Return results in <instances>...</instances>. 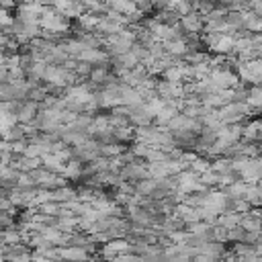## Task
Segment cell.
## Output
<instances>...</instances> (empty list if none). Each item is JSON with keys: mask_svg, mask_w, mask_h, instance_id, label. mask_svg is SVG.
Masks as SVG:
<instances>
[{"mask_svg": "<svg viewBox=\"0 0 262 262\" xmlns=\"http://www.w3.org/2000/svg\"><path fill=\"white\" fill-rule=\"evenodd\" d=\"M246 199H248V203H250L254 209L262 207V186H260L258 182H254V184L248 186V190H246Z\"/></svg>", "mask_w": 262, "mask_h": 262, "instance_id": "cell-6", "label": "cell"}, {"mask_svg": "<svg viewBox=\"0 0 262 262\" xmlns=\"http://www.w3.org/2000/svg\"><path fill=\"white\" fill-rule=\"evenodd\" d=\"M211 168L215 172H227V170H232L234 168V160L232 158H227V156H217L213 162H211Z\"/></svg>", "mask_w": 262, "mask_h": 262, "instance_id": "cell-7", "label": "cell"}, {"mask_svg": "<svg viewBox=\"0 0 262 262\" xmlns=\"http://www.w3.org/2000/svg\"><path fill=\"white\" fill-rule=\"evenodd\" d=\"M39 109H41V103H37V101H31V98L23 101V103L19 105V113H17L19 123H23V125H31L33 121H35Z\"/></svg>", "mask_w": 262, "mask_h": 262, "instance_id": "cell-2", "label": "cell"}, {"mask_svg": "<svg viewBox=\"0 0 262 262\" xmlns=\"http://www.w3.org/2000/svg\"><path fill=\"white\" fill-rule=\"evenodd\" d=\"M248 105L252 107L254 113H260V111H262V86L252 84V86L248 88Z\"/></svg>", "mask_w": 262, "mask_h": 262, "instance_id": "cell-5", "label": "cell"}, {"mask_svg": "<svg viewBox=\"0 0 262 262\" xmlns=\"http://www.w3.org/2000/svg\"><path fill=\"white\" fill-rule=\"evenodd\" d=\"M178 23H180L182 31L186 33V37L188 35H201V33L205 31V19L199 11H190L188 15H182Z\"/></svg>", "mask_w": 262, "mask_h": 262, "instance_id": "cell-1", "label": "cell"}, {"mask_svg": "<svg viewBox=\"0 0 262 262\" xmlns=\"http://www.w3.org/2000/svg\"><path fill=\"white\" fill-rule=\"evenodd\" d=\"M154 123V115L148 111L146 103L138 105V107H129V125L131 127H144Z\"/></svg>", "mask_w": 262, "mask_h": 262, "instance_id": "cell-3", "label": "cell"}, {"mask_svg": "<svg viewBox=\"0 0 262 262\" xmlns=\"http://www.w3.org/2000/svg\"><path fill=\"white\" fill-rule=\"evenodd\" d=\"M15 17H11V9H5V7H0V25L3 27H11Z\"/></svg>", "mask_w": 262, "mask_h": 262, "instance_id": "cell-8", "label": "cell"}, {"mask_svg": "<svg viewBox=\"0 0 262 262\" xmlns=\"http://www.w3.org/2000/svg\"><path fill=\"white\" fill-rule=\"evenodd\" d=\"M244 29L252 31V33H262V17H258L256 13L246 9L244 11Z\"/></svg>", "mask_w": 262, "mask_h": 262, "instance_id": "cell-4", "label": "cell"}]
</instances>
